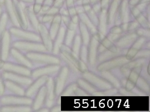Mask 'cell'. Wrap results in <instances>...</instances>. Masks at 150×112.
I'll return each instance as SVG.
<instances>
[{"mask_svg":"<svg viewBox=\"0 0 150 112\" xmlns=\"http://www.w3.org/2000/svg\"><path fill=\"white\" fill-rule=\"evenodd\" d=\"M10 48V35L8 32H4L2 34L1 57L2 61H5L8 57Z\"/></svg>","mask_w":150,"mask_h":112,"instance_id":"6da1fadb","label":"cell"},{"mask_svg":"<svg viewBox=\"0 0 150 112\" xmlns=\"http://www.w3.org/2000/svg\"><path fill=\"white\" fill-rule=\"evenodd\" d=\"M5 4L11 20L15 25L18 24V21L15 12V8L12 0H5Z\"/></svg>","mask_w":150,"mask_h":112,"instance_id":"7a4b0ae2","label":"cell"},{"mask_svg":"<svg viewBox=\"0 0 150 112\" xmlns=\"http://www.w3.org/2000/svg\"><path fill=\"white\" fill-rule=\"evenodd\" d=\"M0 102L1 104L4 105H8L12 104L28 103L29 100L27 99L15 97L13 96H4L1 99Z\"/></svg>","mask_w":150,"mask_h":112,"instance_id":"3957f363","label":"cell"},{"mask_svg":"<svg viewBox=\"0 0 150 112\" xmlns=\"http://www.w3.org/2000/svg\"><path fill=\"white\" fill-rule=\"evenodd\" d=\"M2 69L6 71H12L15 72H19L21 74H27L28 72L26 70H25L21 67H19L16 65L12 64L11 63H4Z\"/></svg>","mask_w":150,"mask_h":112,"instance_id":"277c9868","label":"cell"},{"mask_svg":"<svg viewBox=\"0 0 150 112\" xmlns=\"http://www.w3.org/2000/svg\"><path fill=\"white\" fill-rule=\"evenodd\" d=\"M2 77L3 78L5 79H8L10 80H13V81H15V82H20V83H26L28 82V80L26 79H23L22 78L13 75L11 73H9V72H5L2 74Z\"/></svg>","mask_w":150,"mask_h":112,"instance_id":"5b68a950","label":"cell"},{"mask_svg":"<svg viewBox=\"0 0 150 112\" xmlns=\"http://www.w3.org/2000/svg\"><path fill=\"white\" fill-rule=\"evenodd\" d=\"M4 85L6 86V87L12 92L17 93V94H22V90L20 89L18 86L13 83L12 82L10 81H5L4 82Z\"/></svg>","mask_w":150,"mask_h":112,"instance_id":"8992f818","label":"cell"},{"mask_svg":"<svg viewBox=\"0 0 150 112\" xmlns=\"http://www.w3.org/2000/svg\"><path fill=\"white\" fill-rule=\"evenodd\" d=\"M7 21H8L7 14L5 13L1 14V16L0 17V36L2 35V34L5 32Z\"/></svg>","mask_w":150,"mask_h":112,"instance_id":"52a82bcc","label":"cell"},{"mask_svg":"<svg viewBox=\"0 0 150 112\" xmlns=\"http://www.w3.org/2000/svg\"><path fill=\"white\" fill-rule=\"evenodd\" d=\"M26 108L22 107H18L13 106H4L0 109V111L3 112H8V111H26Z\"/></svg>","mask_w":150,"mask_h":112,"instance_id":"ba28073f","label":"cell"},{"mask_svg":"<svg viewBox=\"0 0 150 112\" xmlns=\"http://www.w3.org/2000/svg\"><path fill=\"white\" fill-rule=\"evenodd\" d=\"M11 53H12V55L13 56V57H15L17 60L22 62H23L24 64H28L29 63L27 61H26V60L18 52L16 51L15 50H13L12 49L11 50Z\"/></svg>","mask_w":150,"mask_h":112,"instance_id":"9c48e42d","label":"cell"},{"mask_svg":"<svg viewBox=\"0 0 150 112\" xmlns=\"http://www.w3.org/2000/svg\"><path fill=\"white\" fill-rule=\"evenodd\" d=\"M5 91V85L0 76V96H2Z\"/></svg>","mask_w":150,"mask_h":112,"instance_id":"30bf717a","label":"cell"},{"mask_svg":"<svg viewBox=\"0 0 150 112\" xmlns=\"http://www.w3.org/2000/svg\"><path fill=\"white\" fill-rule=\"evenodd\" d=\"M5 0H0V5H4L5 4Z\"/></svg>","mask_w":150,"mask_h":112,"instance_id":"8fae6325","label":"cell"},{"mask_svg":"<svg viewBox=\"0 0 150 112\" xmlns=\"http://www.w3.org/2000/svg\"><path fill=\"white\" fill-rule=\"evenodd\" d=\"M4 65V62L3 61H0V69H1L2 68V66Z\"/></svg>","mask_w":150,"mask_h":112,"instance_id":"7c38bea8","label":"cell"},{"mask_svg":"<svg viewBox=\"0 0 150 112\" xmlns=\"http://www.w3.org/2000/svg\"><path fill=\"white\" fill-rule=\"evenodd\" d=\"M22 1H23L25 2H31L33 0H22Z\"/></svg>","mask_w":150,"mask_h":112,"instance_id":"4fadbf2b","label":"cell"},{"mask_svg":"<svg viewBox=\"0 0 150 112\" xmlns=\"http://www.w3.org/2000/svg\"><path fill=\"white\" fill-rule=\"evenodd\" d=\"M1 14H2V9H1V8L0 6V17L1 16Z\"/></svg>","mask_w":150,"mask_h":112,"instance_id":"5bb4252c","label":"cell"}]
</instances>
